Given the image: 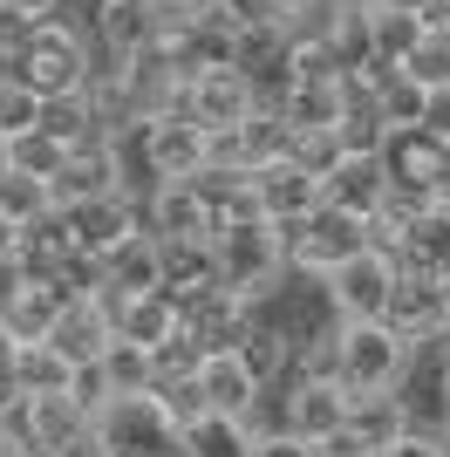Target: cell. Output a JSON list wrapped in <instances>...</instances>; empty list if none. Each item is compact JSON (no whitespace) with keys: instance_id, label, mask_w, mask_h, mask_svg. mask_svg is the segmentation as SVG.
Segmentation results:
<instances>
[{"instance_id":"obj_1","label":"cell","mask_w":450,"mask_h":457,"mask_svg":"<svg viewBox=\"0 0 450 457\" xmlns=\"http://www.w3.org/2000/svg\"><path fill=\"white\" fill-rule=\"evenodd\" d=\"M212 260H219V280L253 307L287 280V246H280V226H273L266 212L219 219V226H212Z\"/></svg>"},{"instance_id":"obj_2","label":"cell","mask_w":450,"mask_h":457,"mask_svg":"<svg viewBox=\"0 0 450 457\" xmlns=\"http://www.w3.org/2000/svg\"><path fill=\"white\" fill-rule=\"evenodd\" d=\"M82 457H185V451H178V423L157 410V396L137 389V396H110L89 417Z\"/></svg>"},{"instance_id":"obj_3","label":"cell","mask_w":450,"mask_h":457,"mask_svg":"<svg viewBox=\"0 0 450 457\" xmlns=\"http://www.w3.org/2000/svg\"><path fill=\"white\" fill-rule=\"evenodd\" d=\"M96 69V41L75 28L69 14H41L35 35H28V48H21V82L35 96H62V89H82Z\"/></svg>"},{"instance_id":"obj_4","label":"cell","mask_w":450,"mask_h":457,"mask_svg":"<svg viewBox=\"0 0 450 457\" xmlns=\"http://www.w3.org/2000/svg\"><path fill=\"white\" fill-rule=\"evenodd\" d=\"M335 355H341V382L348 389H403V376L416 362V342L375 314V321H341L335 328Z\"/></svg>"},{"instance_id":"obj_5","label":"cell","mask_w":450,"mask_h":457,"mask_svg":"<svg viewBox=\"0 0 450 457\" xmlns=\"http://www.w3.org/2000/svg\"><path fill=\"white\" fill-rule=\"evenodd\" d=\"M280 246H287V273H314V280H321L328 267H341L348 253L369 246V232H362L355 212H341V205L321 198L314 212H300V219L280 226Z\"/></svg>"},{"instance_id":"obj_6","label":"cell","mask_w":450,"mask_h":457,"mask_svg":"<svg viewBox=\"0 0 450 457\" xmlns=\"http://www.w3.org/2000/svg\"><path fill=\"white\" fill-rule=\"evenodd\" d=\"M137 157L150 178H198L205 171V123L191 110H157L137 123Z\"/></svg>"},{"instance_id":"obj_7","label":"cell","mask_w":450,"mask_h":457,"mask_svg":"<svg viewBox=\"0 0 450 457\" xmlns=\"http://www.w3.org/2000/svg\"><path fill=\"white\" fill-rule=\"evenodd\" d=\"M389 287H396V260L375 253V246L348 253L341 267L321 273V294H328V307H335L341 321H375V314L389 307Z\"/></svg>"},{"instance_id":"obj_8","label":"cell","mask_w":450,"mask_h":457,"mask_svg":"<svg viewBox=\"0 0 450 457\" xmlns=\"http://www.w3.org/2000/svg\"><path fill=\"white\" fill-rule=\"evenodd\" d=\"M55 212H62V226H69L75 253H89V260H103L116 239L144 232V198H137L130 185L123 191H96V198H75V205H55Z\"/></svg>"},{"instance_id":"obj_9","label":"cell","mask_w":450,"mask_h":457,"mask_svg":"<svg viewBox=\"0 0 450 457\" xmlns=\"http://www.w3.org/2000/svg\"><path fill=\"white\" fill-rule=\"evenodd\" d=\"M144 226L171 246H205L219 212L205 205L198 178H150V198H144Z\"/></svg>"},{"instance_id":"obj_10","label":"cell","mask_w":450,"mask_h":457,"mask_svg":"<svg viewBox=\"0 0 450 457\" xmlns=\"http://www.w3.org/2000/svg\"><path fill=\"white\" fill-rule=\"evenodd\" d=\"M253 314H260V307L239 301L225 280L198 287V294H178V328H185L198 348H239L246 328H253Z\"/></svg>"},{"instance_id":"obj_11","label":"cell","mask_w":450,"mask_h":457,"mask_svg":"<svg viewBox=\"0 0 450 457\" xmlns=\"http://www.w3.org/2000/svg\"><path fill=\"white\" fill-rule=\"evenodd\" d=\"M123 185H130V178H123V137H110V130H96V137H82V144H69L62 171L48 178L55 205L96 198V191H123Z\"/></svg>"},{"instance_id":"obj_12","label":"cell","mask_w":450,"mask_h":457,"mask_svg":"<svg viewBox=\"0 0 450 457\" xmlns=\"http://www.w3.org/2000/svg\"><path fill=\"white\" fill-rule=\"evenodd\" d=\"M348 423V382L341 376H287V430L328 444Z\"/></svg>"},{"instance_id":"obj_13","label":"cell","mask_w":450,"mask_h":457,"mask_svg":"<svg viewBox=\"0 0 450 457\" xmlns=\"http://www.w3.org/2000/svg\"><path fill=\"white\" fill-rule=\"evenodd\" d=\"M185 110L205 123V130H225V123H246V116L260 110V96H253V82L225 62V69H198V76L185 82Z\"/></svg>"},{"instance_id":"obj_14","label":"cell","mask_w":450,"mask_h":457,"mask_svg":"<svg viewBox=\"0 0 450 457\" xmlns=\"http://www.w3.org/2000/svg\"><path fill=\"white\" fill-rule=\"evenodd\" d=\"M382 321L403 328L410 342H423L430 328L450 321V307H444V280L423 267H396V287H389V307H382Z\"/></svg>"},{"instance_id":"obj_15","label":"cell","mask_w":450,"mask_h":457,"mask_svg":"<svg viewBox=\"0 0 450 457\" xmlns=\"http://www.w3.org/2000/svg\"><path fill=\"white\" fill-rule=\"evenodd\" d=\"M253 198H260V212L273 226H287V219L321 205V178L294 157H266V164H253Z\"/></svg>"},{"instance_id":"obj_16","label":"cell","mask_w":450,"mask_h":457,"mask_svg":"<svg viewBox=\"0 0 450 457\" xmlns=\"http://www.w3.org/2000/svg\"><path fill=\"white\" fill-rule=\"evenodd\" d=\"M321 198L341 212H355V219H369V212L389 205V171H382V151H341V164L328 178H321Z\"/></svg>"},{"instance_id":"obj_17","label":"cell","mask_w":450,"mask_h":457,"mask_svg":"<svg viewBox=\"0 0 450 457\" xmlns=\"http://www.w3.org/2000/svg\"><path fill=\"white\" fill-rule=\"evenodd\" d=\"M21 423H28V437L48 444V451H89V410H82L69 389L21 396Z\"/></svg>"},{"instance_id":"obj_18","label":"cell","mask_w":450,"mask_h":457,"mask_svg":"<svg viewBox=\"0 0 450 457\" xmlns=\"http://www.w3.org/2000/svg\"><path fill=\"white\" fill-rule=\"evenodd\" d=\"M157 0H96L89 7V28H96V48L116 62H130L150 35H157Z\"/></svg>"},{"instance_id":"obj_19","label":"cell","mask_w":450,"mask_h":457,"mask_svg":"<svg viewBox=\"0 0 450 457\" xmlns=\"http://www.w3.org/2000/svg\"><path fill=\"white\" fill-rule=\"evenodd\" d=\"M96 267H103L110 287H123V294H157V287H164V239L144 226V232H130V239H116Z\"/></svg>"},{"instance_id":"obj_20","label":"cell","mask_w":450,"mask_h":457,"mask_svg":"<svg viewBox=\"0 0 450 457\" xmlns=\"http://www.w3.org/2000/svg\"><path fill=\"white\" fill-rule=\"evenodd\" d=\"M110 314H103V301L96 294H69L62 301V314H55V328H48V342L69 355V362H96L103 348H110Z\"/></svg>"},{"instance_id":"obj_21","label":"cell","mask_w":450,"mask_h":457,"mask_svg":"<svg viewBox=\"0 0 450 457\" xmlns=\"http://www.w3.org/2000/svg\"><path fill=\"white\" fill-rule=\"evenodd\" d=\"M191 376H198V389H205L212 410H232V417H246V410H253V396H260V376L246 369L239 348H205Z\"/></svg>"},{"instance_id":"obj_22","label":"cell","mask_w":450,"mask_h":457,"mask_svg":"<svg viewBox=\"0 0 450 457\" xmlns=\"http://www.w3.org/2000/svg\"><path fill=\"white\" fill-rule=\"evenodd\" d=\"M410 423L416 417H410V396H403V389H348V423H341V430H355L369 451H382L389 437H403Z\"/></svg>"},{"instance_id":"obj_23","label":"cell","mask_w":450,"mask_h":457,"mask_svg":"<svg viewBox=\"0 0 450 457\" xmlns=\"http://www.w3.org/2000/svg\"><path fill=\"white\" fill-rule=\"evenodd\" d=\"M423 28H430V14H416V7H389V0H369V7H362V48L396 62V69H403V55L416 48Z\"/></svg>"},{"instance_id":"obj_24","label":"cell","mask_w":450,"mask_h":457,"mask_svg":"<svg viewBox=\"0 0 450 457\" xmlns=\"http://www.w3.org/2000/svg\"><path fill=\"white\" fill-rule=\"evenodd\" d=\"M14 260H21V273L55 280L62 260H75V239H69V226H62V212H41V219L14 226Z\"/></svg>"},{"instance_id":"obj_25","label":"cell","mask_w":450,"mask_h":457,"mask_svg":"<svg viewBox=\"0 0 450 457\" xmlns=\"http://www.w3.org/2000/svg\"><path fill=\"white\" fill-rule=\"evenodd\" d=\"M62 301H69V294H62L55 280H35V273H28V280L0 301V328H7L14 342H35V335H48V328H55Z\"/></svg>"},{"instance_id":"obj_26","label":"cell","mask_w":450,"mask_h":457,"mask_svg":"<svg viewBox=\"0 0 450 457\" xmlns=\"http://www.w3.org/2000/svg\"><path fill=\"white\" fill-rule=\"evenodd\" d=\"M178 451L185 457H253V423L232 417V410H198L178 430Z\"/></svg>"},{"instance_id":"obj_27","label":"cell","mask_w":450,"mask_h":457,"mask_svg":"<svg viewBox=\"0 0 450 457\" xmlns=\"http://www.w3.org/2000/svg\"><path fill=\"white\" fill-rule=\"evenodd\" d=\"M341 103H348V89H341V82L294 76V82H287V96L273 103V110H280L294 130H335V123H341Z\"/></svg>"},{"instance_id":"obj_28","label":"cell","mask_w":450,"mask_h":457,"mask_svg":"<svg viewBox=\"0 0 450 457\" xmlns=\"http://www.w3.org/2000/svg\"><path fill=\"white\" fill-rule=\"evenodd\" d=\"M116 335L137 342V348H164L178 335V301H171L164 287L157 294H130V301L116 307Z\"/></svg>"},{"instance_id":"obj_29","label":"cell","mask_w":450,"mask_h":457,"mask_svg":"<svg viewBox=\"0 0 450 457\" xmlns=\"http://www.w3.org/2000/svg\"><path fill=\"white\" fill-rule=\"evenodd\" d=\"M396 267H423L444 280L450 273V205H423L410 219V232H403V260Z\"/></svg>"},{"instance_id":"obj_30","label":"cell","mask_w":450,"mask_h":457,"mask_svg":"<svg viewBox=\"0 0 450 457\" xmlns=\"http://www.w3.org/2000/svg\"><path fill=\"white\" fill-rule=\"evenodd\" d=\"M69 376H75V362L48 342V335L14 342V396H35V389H69Z\"/></svg>"},{"instance_id":"obj_31","label":"cell","mask_w":450,"mask_h":457,"mask_svg":"<svg viewBox=\"0 0 450 457\" xmlns=\"http://www.w3.org/2000/svg\"><path fill=\"white\" fill-rule=\"evenodd\" d=\"M239 355H246V369L260 376V389H266V382H287V376H294V335H287V328H273L266 314H253Z\"/></svg>"},{"instance_id":"obj_32","label":"cell","mask_w":450,"mask_h":457,"mask_svg":"<svg viewBox=\"0 0 450 457\" xmlns=\"http://www.w3.org/2000/svg\"><path fill=\"white\" fill-rule=\"evenodd\" d=\"M96 369H103V382H110V396H137V389L157 382V355L137 348V342H123V335H110V348L96 355Z\"/></svg>"},{"instance_id":"obj_33","label":"cell","mask_w":450,"mask_h":457,"mask_svg":"<svg viewBox=\"0 0 450 457\" xmlns=\"http://www.w3.org/2000/svg\"><path fill=\"white\" fill-rule=\"evenodd\" d=\"M35 130L62 137V144H82V137H96L103 123H96V110H89V89H62V96H41V123Z\"/></svg>"},{"instance_id":"obj_34","label":"cell","mask_w":450,"mask_h":457,"mask_svg":"<svg viewBox=\"0 0 450 457\" xmlns=\"http://www.w3.org/2000/svg\"><path fill=\"white\" fill-rule=\"evenodd\" d=\"M219 280V260H212V239L205 246H171L164 239V294L178 301V294H198V287Z\"/></svg>"},{"instance_id":"obj_35","label":"cell","mask_w":450,"mask_h":457,"mask_svg":"<svg viewBox=\"0 0 450 457\" xmlns=\"http://www.w3.org/2000/svg\"><path fill=\"white\" fill-rule=\"evenodd\" d=\"M403 76H416L423 89H444L450 82V21H430L416 35V48L403 55Z\"/></svg>"},{"instance_id":"obj_36","label":"cell","mask_w":450,"mask_h":457,"mask_svg":"<svg viewBox=\"0 0 450 457\" xmlns=\"http://www.w3.org/2000/svg\"><path fill=\"white\" fill-rule=\"evenodd\" d=\"M0 212H7L14 226H28L41 212H55V191H48V178H35V171H7L0 178Z\"/></svg>"},{"instance_id":"obj_37","label":"cell","mask_w":450,"mask_h":457,"mask_svg":"<svg viewBox=\"0 0 450 457\" xmlns=\"http://www.w3.org/2000/svg\"><path fill=\"white\" fill-rule=\"evenodd\" d=\"M7 144H14V171H35V178H55L62 157H69V144L48 137V130H21V137H7Z\"/></svg>"},{"instance_id":"obj_38","label":"cell","mask_w":450,"mask_h":457,"mask_svg":"<svg viewBox=\"0 0 450 457\" xmlns=\"http://www.w3.org/2000/svg\"><path fill=\"white\" fill-rule=\"evenodd\" d=\"M341 151H382V137H389V123H382V110L375 103H341Z\"/></svg>"},{"instance_id":"obj_39","label":"cell","mask_w":450,"mask_h":457,"mask_svg":"<svg viewBox=\"0 0 450 457\" xmlns=\"http://www.w3.org/2000/svg\"><path fill=\"white\" fill-rule=\"evenodd\" d=\"M150 396H157V410H164L178 430H185L198 410H212L205 403V389H198V376H164V382H150Z\"/></svg>"},{"instance_id":"obj_40","label":"cell","mask_w":450,"mask_h":457,"mask_svg":"<svg viewBox=\"0 0 450 457\" xmlns=\"http://www.w3.org/2000/svg\"><path fill=\"white\" fill-rule=\"evenodd\" d=\"M41 123V96L28 89V82H0V137H21V130H35Z\"/></svg>"},{"instance_id":"obj_41","label":"cell","mask_w":450,"mask_h":457,"mask_svg":"<svg viewBox=\"0 0 450 457\" xmlns=\"http://www.w3.org/2000/svg\"><path fill=\"white\" fill-rule=\"evenodd\" d=\"M287 157L307 164L314 178H328L341 164V130H294V151H287Z\"/></svg>"},{"instance_id":"obj_42","label":"cell","mask_w":450,"mask_h":457,"mask_svg":"<svg viewBox=\"0 0 450 457\" xmlns=\"http://www.w3.org/2000/svg\"><path fill=\"white\" fill-rule=\"evenodd\" d=\"M375 110H382V123H389V130H403V123H416V116H423V82L396 69V82H389V89H382V103H375Z\"/></svg>"},{"instance_id":"obj_43","label":"cell","mask_w":450,"mask_h":457,"mask_svg":"<svg viewBox=\"0 0 450 457\" xmlns=\"http://www.w3.org/2000/svg\"><path fill=\"white\" fill-rule=\"evenodd\" d=\"M219 14L232 21V28H260V21H287L294 0H219Z\"/></svg>"},{"instance_id":"obj_44","label":"cell","mask_w":450,"mask_h":457,"mask_svg":"<svg viewBox=\"0 0 450 457\" xmlns=\"http://www.w3.org/2000/svg\"><path fill=\"white\" fill-rule=\"evenodd\" d=\"M253 457H321V444L294 437V430H273V437H253Z\"/></svg>"},{"instance_id":"obj_45","label":"cell","mask_w":450,"mask_h":457,"mask_svg":"<svg viewBox=\"0 0 450 457\" xmlns=\"http://www.w3.org/2000/svg\"><path fill=\"white\" fill-rule=\"evenodd\" d=\"M416 123H423L437 144H450V82L444 89H423V116H416Z\"/></svg>"},{"instance_id":"obj_46","label":"cell","mask_w":450,"mask_h":457,"mask_svg":"<svg viewBox=\"0 0 450 457\" xmlns=\"http://www.w3.org/2000/svg\"><path fill=\"white\" fill-rule=\"evenodd\" d=\"M28 35H35V14H21V7H7V0H0V48H28Z\"/></svg>"},{"instance_id":"obj_47","label":"cell","mask_w":450,"mask_h":457,"mask_svg":"<svg viewBox=\"0 0 450 457\" xmlns=\"http://www.w3.org/2000/svg\"><path fill=\"white\" fill-rule=\"evenodd\" d=\"M375 457H437V437H430V430H416V423H410L403 437H389V444H382V451H375Z\"/></svg>"},{"instance_id":"obj_48","label":"cell","mask_w":450,"mask_h":457,"mask_svg":"<svg viewBox=\"0 0 450 457\" xmlns=\"http://www.w3.org/2000/svg\"><path fill=\"white\" fill-rule=\"evenodd\" d=\"M0 403H14V335L0 328Z\"/></svg>"},{"instance_id":"obj_49","label":"cell","mask_w":450,"mask_h":457,"mask_svg":"<svg viewBox=\"0 0 450 457\" xmlns=\"http://www.w3.org/2000/svg\"><path fill=\"white\" fill-rule=\"evenodd\" d=\"M21 280H28V273H21V260H14V253H0V301H7Z\"/></svg>"},{"instance_id":"obj_50","label":"cell","mask_w":450,"mask_h":457,"mask_svg":"<svg viewBox=\"0 0 450 457\" xmlns=\"http://www.w3.org/2000/svg\"><path fill=\"white\" fill-rule=\"evenodd\" d=\"M219 0H157V14H212Z\"/></svg>"},{"instance_id":"obj_51","label":"cell","mask_w":450,"mask_h":457,"mask_svg":"<svg viewBox=\"0 0 450 457\" xmlns=\"http://www.w3.org/2000/svg\"><path fill=\"white\" fill-rule=\"evenodd\" d=\"M444 417H450V362L437 369V423H444Z\"/></svg>"},{"instance_id":"obj_52","label":"cell","mask_w":450,"mask_h":457,"mask_svg":"<svg viewBox=\"0 0 450 457\" xmlns=\"http://www.w3.org/2000/svg\"><path fill=\"white\" fill-rule=\"evenodd\" d=\"M7 7H21V14H35V21H41V14H55L62 0H7Z\"/></svg>"},{"instance_id":"obj_53","label":"cell","mask_w":450,"mask_h":457,"mask_svg":"<svg viewBox=\"0 0 450 457\" xmlns=\"http://www.w3.org/2000/svg\"><path fill=\"white\" fill-rule=\"evenodd\" d=\"M21 76V55H14V48H0V82H14Z\"/></svg>"},{"instance_id":"obj_54","label":"cell","mask_w":450,"mask_h":457,"mask_svg":"<svg viewBox=\"0 0 450 457\" xmlns=\"http://www.w3.org/2000/svg\"><path fill=\"white\" fill-rule=\"evenodd\" d=\"M430 437H437V457H450V417H444V423H430Z\"/></svg>"},{"instance_id":"obj_55","label":"cell","mask_w":450,"mask_h":457,"mask_svg":"<svg viewBox=\"0 0 450 457\" xmlns=\"http://www.w3.org/2000/svg\"><path fill=\"white\" fill-rule=\"evenodd\" d=\"M437 205H450V157H444V171H437Z\"/></svg>"},{"instance_id":"obj_56","label":"cell","mask_w":450,"mask_h":457,"mask_svg":"<svg viewBox=\"0 0 450 457\" xmlns=\"http://www.w3.org/2000/svg\"><path fill=\"white\" fill-rule=\"evenodd\" d=\"M0 253H14V219L0 212Z\"/></svg>"},{"instance_id":"obj_57","label":"cell","mask_w":450,"mask_h":457,"mask_svg":"<svg viewBox=\"0 0 450 457\" xmlns=\"http://www.w3.org/2000/svg\"><path fill=\"white\" fill-rule=\"evenodd\" d=\"M14 171V144H7V137H0V178Z\"/></svg>"},{"instance_id":"obj_58","label":"cell","mask_w":450,"mask_h":457,"mask_svg":"<svg viewBox=\"0 0 450 457\" xmlns=\"http://www.w3.org/2000/svg\"><path fill=\"white\" fill-rule=\"evenodd\" d=\"M28 457H82V451H48V444H35Z\"/></svg>"},{"instance_id":"obj_59","label":"cell","mask_w":450,"mask_h":457,"mask_svg":"<svg viewBox=\"0 0 450 457\" xmlns=\"http://www.w3.org/2000/svg\"><path fill=\"white\" fill-rule=\"evenodd\" d=\"M389 7H416V14H430V0H389Z\"/></svg>"},{"instance_id":"obj_60","label":"cell","mask_w":450,"mask_h":457,"mask_svg":"<svg viewBox=\"0 0 450 457\" xmlns=\"http://www.w3.org/2000/svg\"><path fill=\"white\" fill-rule=\"evenodd\" d=\"M444 307H450V273H444Z\"/></svg>"},{"instance_id":"obj_61","label":"cell","mask_w":450,"mask_h":457,"mask_svg":"<svg viewBox=\"0 0 450 457\" xmlns=\"http://www.w3.org/2000/svg\"><path fill=\"white\" fill-rule=\"evenodd\" d=\"M294 7H300V0H294Z\"/></svg>"}]
</instances>
